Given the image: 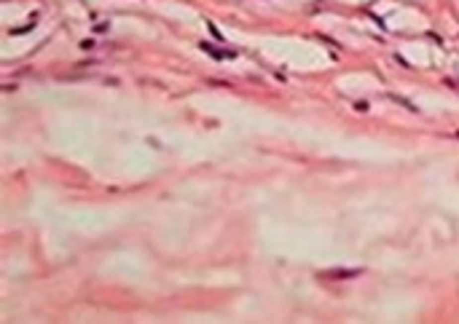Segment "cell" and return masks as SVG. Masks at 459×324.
<instances>
[{"label": "cell", "mask_w": 459, "mask_h": 324, "mask_svg": "<svg viewBox=\"0 0 459 324\" xmlns=\"http://www.w3.org/2000/svg\"><path fill=\"white\" fill-rule=\"evenodd\" d=\"M457 137H459V131H457Z\"/></svg>", "instance_id": "6da1fadb"}]
</instances>
